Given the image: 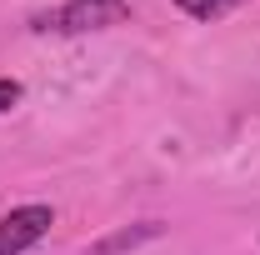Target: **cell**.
Listing matches in <instances>:
<instances>
[{"instance_id":"obj_1","label":"cell","mask_w":260,"mask_h":255,"mask_svg":"<svg viewBox=\"0 0 260 255\" xmlns=\"http://www.w3.org/2000/svg\"><path fill=\"white\" fill-rule=\"evenodd\" d=\"M130 20V0H60L50 10H35L30 30L35 35H90V30H110Z\"/></svg>"},{"instance_id":"obj_2","label":"cell","mask_w":260,"mask_h":255,"mask_svg":"<svg viewBox=\"0 0 260 255\" xmlns=\"http://www.w3.org/2000/svg\"><path fill=\"white\" fill-rule=\"evenodd\" d=\"M55 225L50 205H15L5 220H0V255H25L30 245H40Z\"/></svg>"},{"instance_id":"obj_3","label":"cell","mask_w":260,"mask_h":255,"mask_svg":"<svg viewBox=\"0 0 260 255\" xmlns=\"http://www.w3.org/2000/svg\"><path fill=\"white\" fill-rule=\"evenodd\" d=\"M160 235V225L155 220H145L140 230H120V235H110V240H100L95 255H115V250H125V245H140V240H155Z\"/></svg>"},{"instance_id":"obj_4","label":"cell","mask_w":260,"mask_h":255,"mask_svg":"<svg viewBox=\"0 0 260 255\" xmlns=\"http://www.w3.org/2000/svg\"><path fill=\"white\" fill-rule=\"evenodd\" d=\"M190 20H220V15H230L235 5H245V0H175Z\"/></svg>"},{"instance_id":"obj_5","label":"cell","mask_w":260,"mask_h":255,"mask_svg":"<svg viewBox=\"0 0 260 255\" xmlns=\"http://www.w3.org/2000/svg\"><path fill=\"white\" fill-rule=\"evenodd\" d=\"M20 95H25V90H20V80H5V75H0V110L20 105Z\"/></svg>"}]
</instances>
